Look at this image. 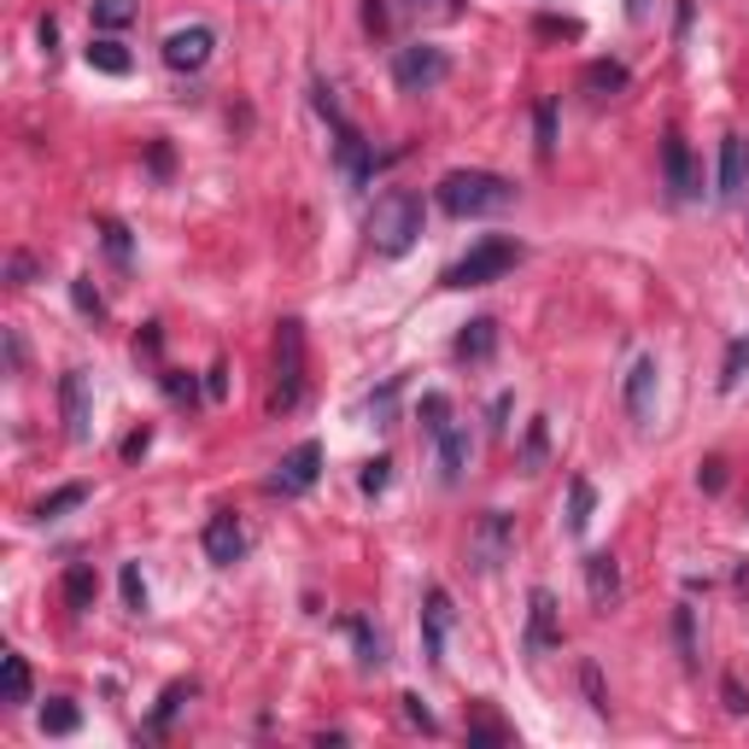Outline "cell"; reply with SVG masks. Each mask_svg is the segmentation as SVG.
Wrapping results in <instances>:
<instances>
[{
    "instance_id": "obj_1",
    "label": "cell",
    "mask_w": 749,
    "mask_h": 749,
    "mask_svg": "<svg viewBox=\"0 0 749 749\" xmlns=\"http://www.w3.org/2000/svg\"><path fill=\"white\" fill-rule=\"evenodd\" d=\"M434 199H439V211H452V217H498L515 205V182L498 176V171H445Z\"/></svg>"
},
{
    "instance_id": "obj_2",
    "label": "cell",
    "mask_w": 749,
    "mask_h": 749,
    "mask_svg": "<svg viewBox=\"0 0 749 749\" xmlns=\"http://www.w3.org/2000/svg\"><path fill=\"white\" fill-rule=\"evenodd\" d=\"M422 235V194H410V187H387L381 199H374L369 211V247L381 258H404L416 247Z\"/></svg>"
},
{
    "instance_id": "obj_3",
    "label": "cell",
    "mask_w": 749,
    "mask_h": 749,
    "mask_svg": "<svg viewBox=\"0 0 749 749\" xmlns=\"http://www.w3.org/2000/svg\"><path fill=\"white\" fill-rule=\"evenodd\" d=\"M521 258H528V247H521V240H510V235H486L480 247H468L439 281H445V287H457V293H468V287H486V281L510 275Z\"/></svg>"
},
{
    "instance_id": "obj_4",
    "label": "cell",
    "mask_w": 749,
    "mask_h": 749,
    "mask_svg": "<svg viewBox=\"0 0 749 749\" xmlns=\"http://www.w3.org/2000/svg\"><path fill=\"white\" fill-rule=\"evenodd\" d=\"M305 399V323L298 316H281L275 328V392H270V410H298Z\"/></svg>"
},
{
    "instance_id": "obj_5",
    "label": "cell",
    "mask_w": 749,
    "mask_h": 749,
    "mask_svg": "<svg viewBox=\"0 0 749 749\" xmlns=\"http://www.w3.org/2000/svg\"><path fill=\"white\" fill-rule=\"evenodd\" d=\"M311 100H316V111L328 118V129H334V164L346 171V182H369L374 176V153L363 146V135L346 123V111H340V100H334V88L328 83H316L311 88Z\"/></svg>"
},
{
    "instance_id": "obj_6",
    "label": "cell",
    "mask_w": 749,
    "mask_h": 749,
    "mask_svg": "<svg viewBox=\"0 0 749 749\" xmlns=\"http://www.w3.org/2000/svg\"><path fill=\"white\" fill-rule=\"evenodd\" d=\"M445 77H452V53L439 42H410L392 53V88L399 94H434Z\"/></svg>"
},
{
    "instance_id": "obj_7",
    "label": "cell",
    "mask_w": 749,
    "mask_h": 749,
    "mask_svg": "<svg viewBox=\"0 0 749 749\" xmlns=\"http://www.w3.org/2000/svg\"><path fill=\"white\" fill-rule=\"evenodd\" d=\"M510 551H515V515L510 510H486L475 521V533H468V562H475L480 574H492Z\"/></svg>"
},
{
    "instance_id": "obj_8",
    "label": "cell",
    "mask_w": 749,
    "mask_h": 749,
    "mask_svg": "<svg viewBox=\"0 0 749 749\" xmlns=\"http://www.w3.org/2000/svg\"><path fill=\"white\" fill-rule=\"evenodd\" d=\"M316 475H323V445H316V439H298L293 452L275 463L270 492H281V498H298V492H311V486H316Z\"/></svg>"
},
{
    "instance_id": "obj_9",
    "label": "cell",
    "mask_w": 749,
    "mask_h": 749,
    "mask_svg": "<svg viewBox=\"0 0 749 749\" xmlns=\"http://www.w3.org/2000/svg\"><path fill=\"white\" fill-rule=\"evenodd\" d=\"M211 53H217V30H211V24H187V30L164 35V65L182 70V77L205 70V65H211Z\"/></svg>"
},
{
    "instance_id": "obj_10",
    "label": "cell",
    "mask_w": 749,
    "mask_h": 749,
    "mask_svg": "<svg viewBox=\"0 0 749 749\" xmlns=\"http://www.w3.org/2000/svg\"><path fill=\"white\" fill-rule=\"evenodd\" d=\"M452 627H457V609H452V591L445 586H427L422 597V655L427 662H445V639H452Z\"/></svg>"
},
{
    "instance_id": "obj_11",
    "label": "cell",
    "mask_w": 749,
    "mask_h": 749,
    "mask_svg": "<svg viewBox=\"0 0 749 749\" xmlns=\"http://www.w3.org/2000/svg\"><path fill=\"white\" fill-rule=\"evenodd\" d=\"M59 410H65V434L88 445L94 434V392H88V374L83 369H65L59 374Z\"/></svg>"
},
{
    "instance_id": "obj_12",
    "label": "cell",
    "mask_w": 749,
    "mask_h": 749,
    "mask_svg": "<svg viewBox=\"0 0 749 749\" xmlns=\"http://www.w3.org/2000/svg\"><path fill=\"white\" fill-rule=\"evenodd\" d=\"M199 545H205V556L217 562V568H235L240 556H247V528L222 510V515H211L205 521V533H199Z\"/></svg>"
},
{
    "instance_id": "obj_13",
    "label": "cell",
    "mask_w": 749,
    "mask_h": 749,
    "mask_svg": "<svg viewBox=\"0 0 749 749\" xmlns=\"http://www.w3.org/2000/svg\"><path fill=\"white\" fill-rule=\"evenodd\" d=\"M655 387H662V363H655V358H639V363L627 369V416L632 422H650Z\"/></svg>"
},
{
    "instance_id": "obj_14",
    "label": "cell",
    "mask_w": 749,
    "mask_h": 749,
    "mask_svg": "<svg viewBox=\"0 0 749 749\" xmlns=\"http://www.w3.org/2000/svg\"><path fill=\"white\" fill-rule=\"evenodd\" d=\"M556 644V597L545 586L528 591V655H545Z\"/></svg>"
},
{
    "instance_id": "obj_15",
    "label": "cell",
    "mask_w": 749,
    "mask_h": 749,
    "mask_svg": "<svg viewBox=\"0 0 749 749\" xmlns=\"http://www.w3.org/2000/svg\"><path fill=\"white\" fill-rule=\"evenodd\" d=\"M662 171H667V194H673V199H691V194H697V164H691L685 135H667V141H662Z\"/></svg>"
},
{
    "instance_id": "obj_16",
    "label": "cell",
    "mask_w": 749,
    "mask_h": 749,
    "mask_svg": "<svg viewBox=\"0 0 749 749\" xmlns=\"http://www.w3.org/2000/svg\"><path fill=\"white\" fill-rule=\"evenodd\" d=\"M749 187V135L720 141V199H743Z\"/></svg>"
},
{
    "instance_id": "obj_17",
    "label": "cell",
    "mask_w": 749,
    "mask_h": 749,
    "mask_svg": "<svg viewBox=\"0 0 749 749\" xmlns=\"http://www.w3.org/2000/svg\"><path fill=\"white\" fill-rule=\"evenodd\" d=\"M434 439H439V480H445V486H457V480H463V468H468V452H475V439H468V427H457V422H452V427H439Z\"/></svg>"
},
{
    "instance_id": "obj_18",
    "label": "cell",
    "mask_w": 749,
    "mask_h": 749,
    "mask_svg": "<svg viewBox=\"0 0 749 749\" xmlns=\"http://www.w3.org/2000/svg\"><path fill=\"white\" fill-rule=\"evenodd\" d=\"M492 351H498V323H492V316L463 323V334H457V358L463 363H492Z\"/></svg>"
},
{
    "instance_id": "obj_19",
    "label": "cell",
    "mask_w": 749,
    "mask_h": 749,
    "mask_svg": "<svg viewBox=\"0 0 749 749\" xmlns=\"http://www.w3.org/2000/svg\"><path fill=\"white\" fill-rule=\"evenodd\" d=\"M586 591H591V604H609V597L621 591V562H615L609 551L586 556Z\"/></svg>"
},
{
    "instance_id": "obj_20",
    "label": "cell",
    "mask_w": 749,
    "mask_h": 749,
    "mask_svg": "<svg viewBox=\"0 0 749 749\" xmlns=\"http://www.w3.org/2000/svg\"><path fill=\"white\" fill-rule=\"evenodd\" d=\"M94 597H100V574H94V562H70V568H65V604L77 615H88Z\"/></svg>"
},
{
    "instance_id": "obj_21",
    "label": "cell",
    "mask_w": 749,
    "mask_h": 749,
    "mask_svg": "<svg viewBox=\"0 0 749 749\" xmlns=\"http://www.w3.org/2000/svg\"><path fill=\"white\" fill-rule=\"evenodd\" d=\"M591 515H597V486L586 475H574L568 480V533L579 539V533L591 528Z\"/></svg>"
},
{
    "instance_id": "obj_22",
    "label": "cell",
    "mask_w": 749,
    "mask_h": 749,
    "mask_svg": "<svg viewBox=\"0 0 749 749\" xmlns=\"http://www.w3.org/2000/svg\"><path fill=\"white\" fill-rule=\"evenodd\" d=\"M194 691H199L194 680H176V685H164V697H159V708H153V720H146V732H153V738H159V732H171L176 708H182V703H194Z\"/></svg>"
},
{
    "instance_id": "obj_23",
    "label": "cell",
    "mask_w": 749,
    "mask_h": 749,
    "mask_svg": "<svg viewBox=\"0 0 749 749\" xmlns=\"http://www.w3.org/2000/svg\"><path fill=\"white\" fill-rule=\"evenodd\" d=\"M0 697H7V703H30V662L18 650L0 655Z\"/></svg>"
},
{
    "instance_id": "obj_24",
    "label": "cell",
    "mask_w": 749,
    "mask_h": 749,
    "mask_svg": "<svg viewBox=\"0 0 749 749\" xmlns=\"http://www.w3.org/2000/svg\"><path fill=\"white\" fill-rule=\"evenodd\" d=\"M545 452H551V416H533L528 434H521V468H545Z\"/></svg>"
},
{
    "instance_id": "obj_25",
    "label": "cell",
    "mask_w": 749,
    "mask_h": 749,
    "mask_svg": "<svg viewBox=\"0 0 749 749\" xmlns=\"http://www.w3.org/2000/svg\"><path fill=\"white\" fill-rule=\"evenodd\" d=\"M77 726H83L77 703H70V697H47V708H42V732L47 738H70Z\"/></svg>"
},
{
    "instance_id": "obj_26",
    "label": "cell",
    "mask_w": 749,
    "mask_h": 749,
    "mask_svg": "<svg viewBox=\"0 0 749 749\" xmlns=\"http://www.w3.org/2000/svg\"><path fill=\"white\" fill-rule=\"evenodd\" d=\"M77 503H88V486L70 480V486H59V492H47L42 503H35V521H59L65 510H77Z\"/></svg>"
},
{
    "instance_id": "obj_27",
    "label": "cell",
    "mask_w": 749,
    "mask_h": 749,
    "mask_svg": "<svg viewBox=\"0 0 749 749\" xmlns=\"http://www.w3.org/2000/svg\"><path fill=\"white\" fill-rule=\"evenodd\" d=\"M579 88H591V94H621V88H627V65H615V59H591V65H586V77H579Z\"/></svg>"
},
{
    "instance_id": "obj_28",
    "label": "cell",
    "mask_w": 749,
    "mask_h": 749,
    "mask_svg": "<svg viewBox=\"0 0 749 749\" xmlns=\"http://www.w3.org/2000/svg\"><path fill=\"white\" fill-rule=\"evenodd\" d=\"M88 65L106 70V77H129V53H123V42H111V35L88 42Z\"/></svg>"
},
{
    "instance_id": "obj_29",
    "label": "cell",
    "mask_w": 749,
    "mask_h": 749,
    "mask_svg": "<svg viewBox=\"0 0 749 749\" xmlns=\"http://www.w3.org/2000/svg\"><path fill=\"white\" fill-rule=\"evenodd\" d=\"M346 632H351V644H358V662H363V667H381V662H387V639H381L369 621H346Z\"/></svg>"
},
{
    "instance_id": "obj_30",
    "label": "cell",
    "mask_w": 749,
    "mask_h": 749,
    "mask_svg": "<svg viewBox=\"0 0 749 749\" xmlns=\"http://www.w3.org/2000/svg\"><path fill=\"white\" fill-rule=\"evenodd\" d=\"M88 12H94V30H123V24H135V0H88Z\"/></svg>"
},
{
    "instance_id": "obj_31",
    "label": "cell",
    "mask_w": 749,
    "mask_h": 749,
    "mask_svg": "<svg viewBox=\"0 0 749 749\" xmlns=\"http://www.w3.org/2000/svg\"><path fill=\"white\" fill-rule=\"evenodd\" d=\"M673 644H680L685 667H697V609H691V604L673 609Z\"/></svg>"
},
{
    "instance_id": "obj_32",
    "label": "cell",
    "mask_w": 749,
    "mask_h": 749,
    "mask_svg": "<svg viewBox=\"0 0 749 749\" xmlns=\"http://www.w3.org/2000/svg\"><path fill=\"white\" fill-rule=\"evenodd\" d=\"M416 422H422V434H439V427H452V399H445V392H422Z\"/></svg>"
},
{
    "instance_id": "obj_33",
    "label": "cell",
    "mask_w": 749,
    "mask_h": 749,
    "mask_svg": "<svg viewBox=\"0 0 749 749\" xmlns=\"http://www.w3.org/2000/svg\"><path fill=\"white\" fill-rule=\"evenodd\" d=\"M533 129H539V159H551L556 153V100L533 106Z\"/></svg>"
},
{
    "instance_id": "obj_34",
    "label": "cell",
    "mask_w": 749,
    "mask_h": 749,
    "mask_svg": "<svg viewBox=\"0 0 749 749\" xmlns=\"http://www.w3.org/2000/svg\"><path fill=\"white\" fill-rule=\"evenodd\" d=\"M70 298H77V311L88 316V323H100V316H106V298H100V287H94L88 275H77V281H70Z\"/></svg>"
},
{
    "instance_id": "obj_35",
    "label": "cell",
    "mask_w": 749,
    "mask_h": 749,
    "mask_svg": "<svg viewBox=\"0 0 749 749\" xmlns=\"http://www.w3.org/2000/svg\"><path fill=\"white\" fill-rule=\"evenodd\" d=\"M743 369H749V340H732V351H726V363H720V392H732L743 381Z\"/></svg>"
},
{
    "instance_id": "obj_36",
    "label": "cell",
    "mask_w": 749,
    "mask_h": 749,
    "mask_svg": "<svg viewBox=\"0 0 749 749\" xmlns=\"http://www.w3.org/2000/svg\"><path fill=\"white\" fill-rule=\"evenodd\" d=\"M579 685H586V703L597 708V715H609V691H604V673H597V662H579Z\"/></svg>"
},
{
    "instance_id": "obj_37",
    "label": "cell",
    "mask_w": 749,
    "mask_h": 749,
    "mask_svg": "<svg viewBox=\"0 0 749 749\" xmlns=\"http://www.w3.org/2000/svg\"><path fill=\"white\" fill-rule=\"evenodd\" d=\"M159 387L171 392L176 404H194L199 399V387H194V374H182V369H159Z\"/></svg>"
},
{
    "instance_id": "obj_38",
    "label": "cell",
    "mask_w": 749,
    "mask_h": 749,
    "mask_svg": "<svg viewBox=\"0 0 749 749\" xmlns=\"http://www.w3.org/2000/svg\"><path fill=\"white\" fill-rule=\"evenodd\" d=\"M118 586H123V604L129 609H146V579H141V568H135V562H123V574H118Z\"/></svg>"
},
{
    "instance_id": "obj_39",
    "label": "cell",
    "mask_w": 749,
    "mask_h": 749,
    "mask_svg": "<svg viewBox=\"0 0 749 749\" xmlns=\"http://www.w3.org/2000/svg\"><path fill=\"white\" fill-rule=\"evenodd\" d=\"M387 480H392V457H374V463H363V475H358V486L369 498H381L387 492Z\"/></svg>"
},
{
    "instance_id": "obj_40",
    "label": "cell",
    "mask_w": 749,
    "mask_h": 749,
    "mask_svg": "<svg viewBox=\"0 0 749 749\" xmlns=\"http://www.w3.org/2000/svg\"><path fill=\"white\" fill-rule=\"evenodd\" d=\"M100 235H106V252L118 258V264H129V229L118 217H100Z\"/></svg>"
},
{
    "instance_id": "obj_41",
    "label": "cell",
    "mask_w": 749,
    "mask_h": 749,
    "mask_svg": "<svg viewBox=\"0 0 749 749\" xmlns=\"http://www.w3.org/2000/svg\"><path fill=\"white\" fill-rule=\"evenodd\" d=\"M697 486H703V492H726V457H703Z\"/></svg>"
},
{
    "instance_id": "obj_42",
    "label": "cell",
    "mask_w": 749,
    "mask_h": 749,
    "mask_svg": "<svg viewBox=\"0 0 749 749\" xmlns=\"http://www.w3.org/2000/svg\"><path fill=\"white\" fill-rule=\"evenodd\" d=\"M399 703H404V720H410V726H422V732H439V720H434V715H427V708H422V697H416V691H404Z\"/></svg>"
},
{
    "instance_id": "obj_43",
    "label": "cell",
    "mask_w": 749,
    "mask_h": 749,
    "mask_svg": "<svg viewBox=\"0 0 749 749\" xmlns=\"http://www.w3.org/2000/svg\"><path fill=\"white\" fill-rule=\"evenodd\" d=\"M468 743H510V726H498V720H475V726H468Z\"/></svg>"
},
{
    "instance_id": "obj_44",
    "label": "cell",
    "mask_w": 749,
    "mask_h": 749,
    "mask_svg": "<svg viewBox=\"0 0 749 749\" xmlns=\"http://www.w3.org/2000/svg\"><path fill=\"white\" fill-rule=\"evenodd\" d=\"M387 24H392L387 0H363V30H369V35H387Z\"/></svg>"
},
{
    "instance_id": "obj_45",
    "label": "cell",
    "mask_w": 749,
    "mask_h": 749,
    "mask_svg": "<svg viewBox=\"0 0 749 749\" xmlns=\"http://www.w3.org/2000/svg\"><path fill=\"white\" fill-rule=\"evenodd\" d=\"M720 697H726V715H749V697L738 680H720Z\"/></svg>"
},
{
    "instance_id": "obj_46",
    "label": "cell",
    "mask_w": 749,
    "mask_h": 749,
    "mask_svg": "<svg viewBox=\"0 0 749 749\" xmlns=\"http://www.w3.org/2000/svg\"><path fill=\"white\" fill-rule=\"evenodd\" d=\"M7 275H12V287H30V275H35V258H30V252H12Z\"/></svg>"
},
{
    "instance_id": "obj_47",
    "label": "cell",
    "mask_w": 749,
    "mask_h": 749,
    "mask_svg": "<svg viewBox=\"0 0 749 749\" xmlns=\"http://www.w3.org/2000/svg\"><path fill=\"white\" fill-rule=\"evenodd\" d=\"M229 392V363H211L205 369V399H222Z\"/></svg>"
},
{
    "instance_id": "obj_48",
    "label": "cell",
    "mask_w": 749,
    "mask_h": 749,
    "mask_svg": "<svg viewBox=\"0 0 749 749\" xmlns=\"http://www.w3.org/2000/svg\"><path fill=\"white\" fill-rule=\"evenodd\" d=\"M392 399H399V381H387L381 392H369V416H392Z\"/></svg>"
},
{
    "instance_id": "obj_49",
    "label": "cell",
    "mask_w": 749,
    "mask_h": 749,
    "mask_svg": "<svg viewBox=\"0 0 749 749\" xmlns=\"http://www.w3.org/2000/svg\"><path fill=\"white\" fill-rule=\"evenodd\" d=\"M510 410H515V399H510V392H498V399H492V434H510Z\"/></svg>"
},
{
    "instance_id": "obj_50",
    "label": "cell",
    "mask_w": 749,
    "mask_h": 749,
    "mask_svg": "<svg viewBox=\"0 0 749 749\" xmlns=\"http://www.w3.org/2000/svg\"><path fill=\"white\" fill-rule=\"evenodd\" d=\"M533 30H539V35H579V24H574V18H539Z\"/></svg>"
},
{
    "instance_id": "obj_51",
    "label": "cell",
    "mask_w": 749,
    "mask_h": 749,
    "mask_svg": "<svg viewBox=\"0 0 749 749\" xmlns=\"http://www.w3.org/2000/svg\"><path fill=\"white\" fill-rule=\"evenodd\" d=\"M159 340H164V334H159V323H146V334L135 340V358H159Z\"/></svg>"
},
{
    "instance_id": "obj_52",
    "label": "cell",
    "mask_w": 749,
    "mask_h": 749,
    "mask_svg": "<svg viewBox=\"0 0 749 749\" xmlns=\"http://www.w3.org/2000/svg\"><path fill=\"white\" fill-rule=\"evenodd\" d=\"M146 445H153V427H141V434H129L123 439V457L135 463V457H146Z\"/></svg>"
},
{
    "instance_id": "obj_53",
    "label": "cell",
    "mask_w": 749,
    "mask_h": 749,
    "mask_svg": "<svg viewBox=\"0 0 749 749\" xmlns=\"http://www.w3.org/2000/svg\"><path fill=\"white\" fill-rule=\"evenodd\" d=\"M146 164H153V176H171V146L153 141V153H146Z\"/></svg>"
},
{
    "instance_id": "obj_54",
    "label": "cell",
    "mask_w": 749,
    "mask_h": 749,
    "mask_svg": "<svg viewBox=\"0 0 749 749\" xmlns=\"http://www.w3.org/2000/svg\"><path fill=\"white\" fill-rule=\"evenodd\" d=\"M7 369L18 374V369H24V340H18V334L7 328Z\"/></svg>"
},
{
    "instance_id": "obj_55",
    "label": "cell",
    "mask_w": 749,
    "mask_h": 749,
    "mask_svg": "<svg viewBox=\"0 0 749 749\" xmlns=\"http://www.w3.org/2000/svg\"><path fill=\"white\" fill-rule=\"evenodd\" d=\"M35 35H42V53L59 47V24H53V18H42V24H35Z\"/></svg>"
},
{
    "instance_id": "obj_56",
    "label": "cell",
    "mask_w": 749,
    "mask_h": 749,
    "mask_svg": "<svg viewBox=\"0 0 749 749\" xmlns=\"http://www.w3.org/2000/svg\"><path fill=\"white\" fill-rule=\"evenodd\" d=\"M404 7H416V12H422V7H434V0H404Z\"/></svg>"
}]
</instances>
